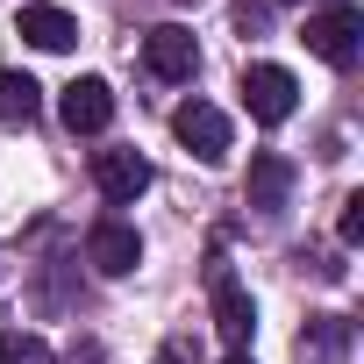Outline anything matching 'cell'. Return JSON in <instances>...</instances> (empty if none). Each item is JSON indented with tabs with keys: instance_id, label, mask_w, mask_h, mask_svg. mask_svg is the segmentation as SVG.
<instances>
[{
	"instance_id": "5bb4252c",
	"label": "cell",
	"mask_w": 364,
	"mask_h": 364,
	"mask_svg": "<svg viewBox=\"0 0 364 364\" xmlns=\"http://www.w3.org/2000/svg\"><path fill=\"white\" fill-rule=\"evenodd\" d=\"M336 236H343V243H364V193H350V200H343V222H336Z\"/></svg>"
},
{
	"instance_id": "30bf717a",
	"label": "cell",
	"mask_w": 364,
	"mask_h": 364,
	"mask_svg": "<svg viewBox=\"0 0 364 364\" xmlns=\"http://www.w3.org/2000/svg\"><path fill=\"white\" fill-rule=\"evenodd\" d=\"M243 193H250V208H286V193H293V164L279 157V150H264V157H250V178H243Z\"/></svg>"
},
{
	"instance_id": "ba28073f",
	"label": "cell",
	"mask_w": 364,
	"mask_h": 364,
	"mask_svg": "<svg viewBox=\"0 0 364 364\" xmlns=\"http://www.w3.org/2000/svg\"><path fill=\"white\" fill-rule=\"evenodd\" d=\"M93 186H100V200L129 208V200L150 186V164H143L136 150H100V157H93Z\"/></svg>"
},
{
	"instance_id": "9a60e30c",
	"label": "cell",
	"mask_w": 364,
	"mask_h": 364,
	"mask_svg": "<svg viewBox=\"0 0 364 364\" xmlns=\"http://www.w3.org/2000/svg\"><path fill=\"white\" fill-rule=\"evenodd\" d=\"M222 364H257V357H250V350H229V357H222Z\"/></svg>"
},
{
	"instance_id": "4fadbf2b",
	"label": "cell",
	"mask_w": 364,
	"mask_h": 364,
	"mask_svg": "<svg viewBox=\"0 0 364 364\" xmlns=\"http://www.w3.org/2000/svg\"><path fill=\"white\" fill-rule=\"evenodd\" d=\"M0 364H50L43 336H0Z\"/></svg>"
},
{
	"instance_id": "5b68a950",
	"label": "cell",
	"mask_w": 364,
	"mask_h": 364,
	"mask_svg": "<svg viewBox=\"0 0 364 364\" xmlns=\"http://www.w3.org/2000/svg\"><path fill=\"white\" fill-rule=\"evenodd\" d=\"M58 114H65L72 136H100V129L114 122V86H107V79H72L65 100H58Z\"/></svg>"
},
{
	"instance_id": "8fae6325",
	"label": "cell",
	"mask_w": 364,
	"mask_h": 364,
	"mask_svg": "<svg viewBox=\"0 0 364 364\" xmlns=\"http://www.w3.org/2000/svg\"><path fill=\"white\" fill-rule=\"evenodd\" d=\"M350 350V321L343 314H314V328L300 336V364H336Z\"/></svg>"
},
{
	"instance_id": "9c48e42d",
	"label": "cell",
	"mask_w": 364,
	"mask_h": 364,
	"mask_svg": "<svg viewBox=\"0 0 364 364\" xmlns=\"http://www.w3.org/2000/svg\"><path fill=\"white\" fill-rule=\"evenodd\" d=\"M22 43H36V50H72L79 43V22L65 15V8H50V0H36V8H22Z\"/></svg>"
},
{
	"instance_id": "7c38bea8",
	"label": "cell",
	"mask_w": 364,
	"mask_h": 364,
	"mask_svg": "<svg viewBox=\"0 0 364 364\" xmlns=\"http://www.w3.org/2000/svg\"><path fill=\"white\" fill-rule=\"evenodd\" d=\"M43 107V86L29 72H0V122H36Z\"/></svg>"
},
{
	"instance_id": "8992f818",
	"label": "cell",
	"mask_w": 364,
	"mask_h": 364,
	"mask_svg": "<svg viewBox=\"0 0 364 364\" xmlns=\"http://www.w3.org/2000/svg\"><path fill=\"white\" fill-rule=\"evenodd\" d=\"M86 257H93V272H107V279H129V272L143 264V236H136L129 222H100V229L86 236Z\"/></svg>"
},
{
	"instance_id": "3957f363",
	"label": "cell",
	"mask_w": 364,
	"mask_h": 364,
	"mask_svg": "<svg viewBox=\"0 0 364 364\" xmlns=\"http://www.w3.org/2000/svg\"><path fill=\"white\" fill-rule=\"evenodd\" d=\"M171 136L186 143L200 164H222V157H229V114H222L215 100H186V107L171 114Z\"/></svg>"
},
{
	"instance_id": "6da1fadb",
	"label": "cell",
	"mask_w": 364,
	"mask_h": 364,
	"mask_svg": "<svg viewBox=\"0 0 364 364\" xmlns=\"http://www.w3.org/2000/svg\"><path fill=\"white\" fill-rule=\"evenodd\" d=\"M300 43H307V50H314L321 65L350 72V65H357V43H364V8H350V0H328L321 15H307Z\"/></svg>"
},
{
	"instance_id": "52a82bcc",
	"label": "cell",
	"mask_w": 364,
	"mask_h": 364,
	"mask_svg": "<svg viewBox=\"0 0 364 364\" xmlns=\"http://www.w3.org/2000/svg\"><path fill=\"white\" fill-rule=\"evenodd\" d=\"M215 328H222L229 350H250V336H257V300H250L229 272H215Z\"/></svg>"
},
{
	"instance_id": "277c9868",
	"label": "cell",
	"mask_w": 364,
	"mask_h": 364,
	"mask_svg": "<svg viewBox=\"0 0 364 364\" xmlns=\"http://www.w3.org/2000/svg\"><path fill=\"white\" fill-rule=\"evenodd\" d=\"M143 65L157 72V79H193L200 72V43H193V29H178V22H157L150 36H143Z\"/></svg>"
},
{
	"instance_id": "7a4b0ae2",
	"label": "cell",
	"mask_w": 364,
	"mask_h": 364,
	"mask_svg": "<svg viewBox=\"0 0 364 364\" xmlns=\"http://www.w3.org/2000/svg\"><path fill=\"white\" fill-rule=\"evenodd\" d=\"M243 107H250V122L279 129V122L300 107V86H293V72H286V65H250V72H243Z\"/></svg>"
}]
</instances>
